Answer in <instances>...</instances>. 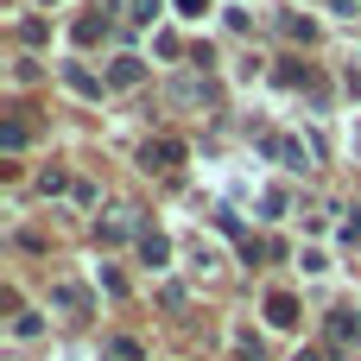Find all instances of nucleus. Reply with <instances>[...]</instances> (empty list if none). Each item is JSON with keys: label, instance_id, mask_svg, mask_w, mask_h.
Listing matches in <instances>:
<instances>
[{"label": "nucleus", "instance_id": "nucleus-1", "mask_svg": "<svg viewBox=\"0 0 361 361\" xmlns=\"http://www.w3.org/2000/svg\"><path fill=\"white\" fill-rule=\"evenodd\" d=\"M324 349H330V355L361 349V311H349V305H343V311H330V317H324Z\"/></svg>", "mask_w": 361, "mask_h": 361}, {"label": "nucleus", "instance_id": "nucleus-2", "mask_svg": "<svg viewBox=\"0 0 361 361\" xmlns=\"http://www.w3.org/2000/svg\"><path fill=\"white\" fill-rule=\"evenodd\" d=\"M140 165H146V171H178V165H184V140H171V133L146 140V146H140Z\"/></svg>", "mask_w": 361, "mask_h": 361}, {"label": "nucleus", "instance_id": "nucleus-3", "mask_svg": "<svg viewBox=\"0 0 361 361\" xmlns=\"http://www.w3.org/2000/svg\"><path fill=\"white\" fill-rule=\"evenodd\" d=\"M260 152H267V159H279L286 171H305V165H311V152H305L298 140H286V133H260Z\"/></svg>", "mask_w": 361, "mask_h": 361}, {"label": "nucleus", "instance_id": "nucleus-4", "mask_svg": "<svg viewBox=\"0 0 361 361\" xmlns=\"http://www.w3.org/2000/svg\"><path fill=\"white\" fill-rule=\"evenodd\" d=\"M108 25H114V19H108V0H95V6L76 19V44H95V38H108Z\"/></svg>", "mask_w": 361, "mask_h": 361}, {"label": "nucleus", "instance_id": "nucleus-5", "mask_svg": "<svg viewBox=\"0 0 361 361\" xmlns=\"http://www.w3.org/2000/svg\"><path fill=\"white\" fill-rule=\"evenodd\" d=\"M108 82H114V89H140V82H146V57H133V51L114 57V63H108Z\"/></svg>", "mask_w": 361, "mask_h": 361}, {"label": "nucleus", "instance_id": "nucleus-6", "mask_svg": "<svg viewBox=\"0 0 361 361\" xmlns=\"http://www.w3.org/2000/svg\"><path fill=\"white\" fill-rule=\"evenodd\" d=\"M273 82H279V89H317V70L298 63V57H286V63L273 70Z\"/></svg>", "mask_w": 361, "mask_h": 361}, {"label": "nucleus", "instance_id": "nucleus-7", "mask_svg": "<svg viewBox=\"0 0 361 361\" xmlns=\"http://www.w3.org/2000/svg\"><path fill=\"white\" fill-rule=\"evenodd\" d=\"M267 324H273V330H292V324H298V298H292V292H273V298H267Z\"/></svg>", "mask_w": 361, "mask_h": 361}, {"label": "nucleus", "instance_id": "nucleus-8", "mask_svg": "<svg viewBox=\"0 0 361 361\" xmlns=\"http://www.w3.org/2000/svg\"><path fill=\"white\" fill-rule=\"evenodd\" d=\"M140 260H146V267H165V260H171V241H165L159 228H140Z\"/></svg>", "mask_w": 361, "mask_h": 361}, {"label": "nucleus", "instance_id": "nucleus-9", "mask_svg": "<svg viewBox=\"0 0 361 361\" xmlns=\"http://www.w3.org/2000/svg\"><path fill=\"white\" fill-rule=\"evenodd\" d=\"M133 235V216H121V222H95V241L102 247H114V241H127Z\"/></svg>", "mask_w": 361, "mask_h": 361}, {"label": "nucleus", "instance_id": "nucleus-10", "mask_svg": "<svg viewBox=\"0 0 361 361\" xmlns=\"http://www.w3.org/2000/svg\"><path fill=\"white\" fill-rule=\"evenodd\" d=\"M51 298H57V305H63L70 317H82V311H89V292H82V286H57Z\"/></svg>", "mask_w": 361, "mask_h": 361}, {"label": "nucleus", "instance_id": "nucleus-11", "mask_svg": "<svg viewBox=\"0 0 361 361\" xmlns=\"http://www.w3.org/2000/svg\"><path fill=\"white\" fill-rule=\"evenodd\" d=\"M63 82H70V89H76V95H102V82H95V76H89V70H76V63H70V70H63Z\"/></svg>", "mask_w": 361, "mask_h": 361}, {"label": "nucleus", "instance_id": "nucleus-12", "mask_svg": "<svg viewBox=\"0 0 361 361\" xmlns=\"http://www.w3.org/2000/svg\"><path fill=\"white\" fill-rule=\"evenodd\" d=\"M286 32H292V38H305V44H311V38H317V19H305V13H286Z\"/></svg>", "mask_w": 361, "mask_h": 361}, {"label": "nucleus", "instance_id": "nucleus-13", "mask_svg": "<svg viewBox=\"0 0 361 361\" xmlns=\"http://www.w3.org/2000/svg\"><path fill=\"white\" fill-rule=\"evenodd\" d=\"M0 146L19 152V146H25V121H6V127H0Z\"/></svg>", "mask_w": 361, "mask_h": 361}, {"label": "nucleus", "instance_id": "nucleus-14", "mask_svg": "<svg viewBox=\"0 0 361 361\" xmlns=\"http://www.w3.org/2000/svg\"><path fill=\"white\" fill-rule=\"evenodd\" d=\"M108 355H114V361H140V343H133V336H114Z\"/></svg>", "mask_w": 361, "mask_h": 361}, {"label": "nucleus", "instance_id": "nucleus-15", "mask_svg": "<svg viewBox=\"0 0 361 361\" xmlns=\"http://www.w3.org/2000/svg\"><path fill=\"white\" fill-rule=\"evenodd\" d=\"M19 38L25 44H44V19H19Z\"/></svg>", "mask_w": 361, "mask_h": 361}, {"label": "nucleus", "instance_id": "nucleus-16", "mask_svg": "<svg viewBox=\"0 0 361 361\" xmlns=\"http://www.w3.org/2000/svg\"><path fill=\"white\" fill-rule=\"evenodd\" d=\"M152 13H159V0H133V13H127V19H133V25H152Z\"/></svg>", "mask_w": 361, "mask_h": 361}, {"label": "nucleus", "instance_id": "nucleus-17", "mask_svg": "<svg viewBox=\"0 0 361 361\" xmlns=\"http://www.w3.org/2000/svg\"><path fill=\"white\" fill-rule=\"evenodd\" d=\"M343 241H349V247H361V209L349 216V222H343Z\"/></svg>", "mask_w": 361, "mask_h": 361}, {"label": "nucleus", "instance_id": "nucleus-18", "mask_svg": "<svg viewBox=\"0 0 361 361\" xmlns=\"http://www.w3.org/2000/svg\"><path fill=\"white\" fill-rule=\"evenodd\" d=\"M178 13H190V19H203V13H209V0H178Z\"/></svg>", "mask_w": 361, "mask_h": 361}, {"label": "nucleus", "instance_id": "nucleus-19", "mask_svg": "<svg viewBox=\"0 0 361 361\" xmlns=\"http://www.w3.org/2000/svg\"><path fill=\"white\" fill-rule=\"evenodd\" d=\"M330 6H336V13H349V19H355V13H361L355 0H330Z\"/></svg>", "mask_w": 361, "mask_h": 361}, {"label": "nucleus", "instance_id": "nucleus-20", "mask_svg": "<svg viewBox=\"0 0 361 361\" xmlns=\"http://www.w3.org/2000/svg\"><path fill=\"white\" fill-rule=\"evenodd\" d=\"M292 361H324V349H298V355H292Z\"/></svg>", "mask_w": 361, "mask_h": 361}]
</instances>
